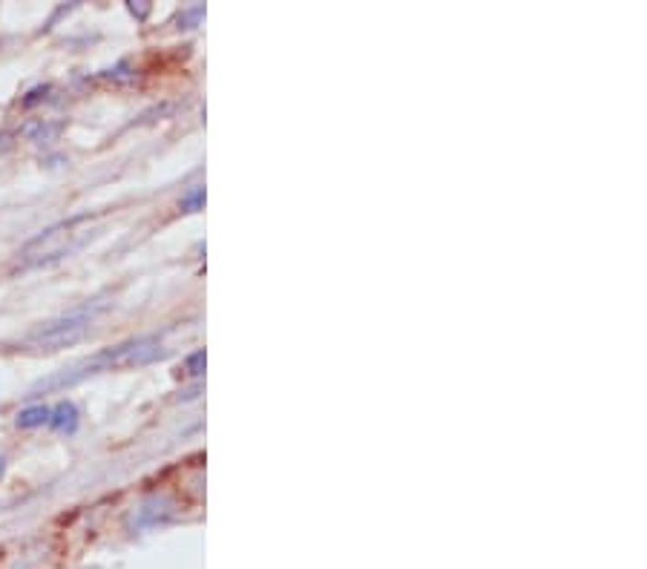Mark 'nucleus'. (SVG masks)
<instances>
[{
	"label": "nucleus",
	"mask_w": 647,
	"mask_h": 569,
	"mask_svg": "<svg viewBox=\"0 0 647 569\" xmlns=\"http://www.w3.org/2000/svg\"><path fill=\"white\" fill-rule=\"evenodd\" d=\"M96 320V308H78L72 310L66 317H58L46 325H41L38 331L29 334L26 345L32 348H46V351H56V348H64V345H72L78 342L86 331L89 325Z\"/></svg>",
	"instance_id": "nucleus-3"
},
{
	"label": "nucleus",
	"mask_w": 647,
	"mask_h": 569,
	"mask_svg": "<svg viewBox=\"0 0 647 569\" xmlns=\"http://www.w3.org/2000/svg\"><path fill=\"white\" fill-rule=\"evenodd\" d=\"M158 357H165L161 351L158 340L153 337H144V340H130L124 345H116V348H106L98 357L86 360L81 369H72V374H64L58 380H46L44 389H52V385H61V382H76L86 374H96V371H113V369H130V365H147Z\"/></svg>",
	"instance_id": "nucleus-1"
},
{
	"label": "nucleus",
	"mask_w": 647,
	"mask_h": 569,
	"mask_svg": "<svg viewBox=\"0 0 647 569\" xmlns=\"http://www.w3.org/2000/svg\"><path fill=\"white\" fill-rule=\"evenodd\" d=\"M4 472H6V461L0 457V477H4Z\"/></svg>",
	"instance_id": "nucleus-6"
},
{
	"label": "nucleus",
	"mask_w": 647,
	"mask_h": 569,
	"mask_svg": "<svg viewBox=\"0 0 647 569\" xmlns=\"http://www.w3.org/2000/svg\"><path fill=\"white\" fill-rule=\"evenodd\" d=\"M15 423L21 429H38L49 423V406H29L24 412H17Z\"/></svg>",
	"instance_id": "nucleus-5"
},
{
	"label": "nucleus",
	"mask_w": 647,
	"mask_h": 569,
	"mask_svg": "<svg viewBox=\"0 0 647 569\" xmlns=\"http://www.w3.org/2000/svg\"><path fill=\"white\" fill-rule=\"evenodd\" d=\"M84 218L86 216L72 218V222L56 225V228H49L46 233L35 236L32 242L21 250V265H44V262H52V259H61L64 253H69L84 239V233L78 230V225L84 222Z\"/></svg>",
	"instance_id": "nucleus-2"
},
{
	"label": "nucleus",
	"mask_w": 647,
	"mask_h": 569,
	"mask_svg": "<svg viewBox=\"0 0 647 569\" xmlns=\"http://www.w3.org/2000/svg\"><path fill=\"white\" fill-rule=\"evenodd\" d=\"M78 406L76 402H69V400H61L56 409H49V423L46 426H52L56 432H61V434H72L78 429Z\"/></svg>",
	"instance_id": "nucleus-4"
}]
</instances>
